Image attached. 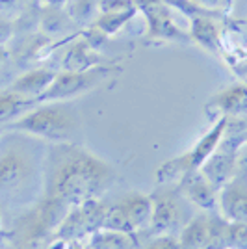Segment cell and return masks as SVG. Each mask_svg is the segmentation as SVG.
<instances>
[{"label":"cell","mask_w":247,"mask_h":249,"mask_svg":"<svg viewBox=\"0 0 247 249\" xmlns=\"http://www.w3.org/2000/svg\"><path fill=\"white\" fill-rule=\"evenodd\" d=\"M115 173L99 156L74 143H60L52 155L47 180V197L65 207L99 197L113 182Z\"/></svg>","instance_id":"obj_1"},{"label":"cell","mask_w":247,"mask_h":249,"mask_svg":"<svg viewBox=\"0 0 247 249\" xmlns=\"http://www.w3.org/2000/svg\"><path fill=\"white\" fill-rule=\"evenodd\" d=\"M4 130L34 136L52 143H72L80 130L78 115L67 101L62 103H41L32 108L19 119L10 123Z\"/></svg>","instance_id":"obj_2"},{"label":"cell","mask_w":247,"mask_h":249,"mask_svg":"<svg viewBox=\"0 0 247 249\" xmlns=\"http://www.w3.org/2000/svg\"><path fill=\"white\" fill-rule=\"evenodd\" d=\"M37 162L21 138L0 149V201H19L35 188Z\"/></svg>","instance_id":"obj_3"},{"label":"cell","mask_w":247,"mask_h":249,"mask_svg":"<svg viewBox=\"0 0 247 249\" xmlns=\"http://www.w3.org/2000/svg\"><path fill=\"white\" fill-rule=\"evenodd\" d=\"M227 126H229V117H219L217 123L188 153L164 162L160 166V169L156 171V178L160 182H178L188 173L201 169V166L208 160V156L212 155L216 151V147L219 145Z\"/></svg>","instance_id":"obj_4"},{"label":"cell","mask_w":247,"mask_h":249,"mask_svg":"<svg viewBox=\"0 0 247 249\" xmlns=\"http://www.w3.org/2000/svg\"><path fill=\"white\" fill-rule=\"evenodd\" d=\"M113 74V67L110 65H99L88 71H62L56 73L52 84L45 89V93L37 97L35 104L41 103H62L71 101L74 97L91 91L106 78Z\"/></svg>","instance_id":"obj_5"},{"label":"cell","mask_w":247,"mask_h":249,"mask_svg":"<svg viewBox=\"0 0 247 249\" xmlns=\"http://www.w3.org/2000/svg\"><path fill=\"white\" fill-rule=\"evenodd\" d=\"M229 229L230 221L225 218L197 214L182 227L178 246L180 249H225L229 248Z\"/></svg>","instance_id":"obj_6"},{"label":"cell","mask_w":247,"mask_h":249,"mask_svg":"<svg viewBox=\"0 0 247 249\" xmlns=\"http://www.w3.org/2000/svg\"><path fill=\"white\" fill-rule=\"evenodd\" d=\"M104 212H106V205L103 201H99V197L88 199L80 205H74L60 221L54 234L58 240L69 242V244L76 240H86L95 231L103 227Z\"/></svg>","instance_id":"obj_7"},{"label":"cell","mask_w":247,"mask_h":249,"mask_svg":"<svg viewBox=\"0 0 247 249\" xmlns=\"http://www.w3.org/2000/svg\"><path fill=\"white\" fill-rule=\"evenodd\" d=\"M138 11H141L147 21V34L155 41L192 43L190 32L180 30L173 21L171 6L164 0H136Z\"/></svg>","instance_id":"obj_8"},{"label":"cell","mask_w":247,"mask_h":249,"mask_svg":"<svg viewBox=\"0 0 247 249\" xmlns=\"http://www.w3.org/2000/svg\"><path fill=\"white\" fill-rule=\"evenodd\" d=\"M217 208L230 223H247V167H238L234 175L219 188Z\"/></svg>","instance_id":"obj_9"},{"label":"cell","mask_w":247,"mask_h":249,"mask_svg":"<svg viewBox=\"0 0 247 249\" xmlns=\"http://www.w3.org/2000/svg\"><path fill=\"white\" fill-rule=\"evenodd\" d=\"M240 147L238 140H225L221 138L216 151L208 156L205 164L201 166V173L219 190L236 171V149Z\"/></svg>","instance_id":"obj_10"},{"label":"cell","mask_w":247,"mask_h":249,"mask_svg":"<svg viewBox=\"0 0 247 249\" xmlns=\"http://www.w3.org/2000/svg\"><path fill=\"white\" fill-rule=\"evenodd\" d=\"M153 197V218L149 231L155 232L156 236L160 234H171L178 225L182 218V208L178 205L176 197L169 194H156Z\"/></svg>","instance_id":"obj_11"},{"label":"cell","mask_w":247,"mask_h":249,"mask_svg":"<svg viewBox=\"0 0 247 249\" xmlns=\"http://www.w3.org/2000/svg\"><path fill=\"white\" fill-rule=\"evenodd\" d=\"M178 188L184 192V196L192 203L206 212L217 210V188L206 178L199 169L192 171L178 180Z\"/></svg>","instance_id":"obj_12"},{"label":"cell","mask_w":247,"mask_h":249,"mask_svg":"<svg viewBox=\"0 0 247 249\" xmlns=\"http://www.w3.org/2000/svg\"><path fill=\"white\" fill-rule=\"evenodd\" d=\"M190 36L192 41L201 45L205 51L212 54L221 52V37H219V28L212 15H195L190 17Z\"/></svg>","instance_id":"obj_13"},{"label":"cell","mask_w":247,"mask_h":249,"mask_svg":"<svg viewBox=\"0 0 247 249\" xmlns=\"http://www.w3.org/2000/svg\"><path fill=\"white\" fill-rule=\"evenodd\" d=\"M54 76H56V73L51 71V69H34V71L21 74L15 82L11 84L10 91L22 95V97H26V99L35 103L37 97L45 93V89L52 84Z\"/></svg>","instance_id":"obj_14"},{"label":"cell","mask_w":247,"mask_h":249,"mask_svg":"<svg viewBox=\"0 0 247 249\" xmlns=\"http://www.w3.org/2000/svg\"><path fill=\"white\" fill-rule=\"evenodd\" d=\"M121 205L124 207L130 223L134 227L136 232L145 231L151 225V218H153V197L147 194H126L121 199Z\"/></svg>","instance_id":"obj_15"},{"label":"cell","mask_w":247,"mask_h":249,"mask_svg":"<svg viewBox=\"0 0 247 249\" xmlns=\"http://www.w3.org/2000/svg\"><path fill=\"white\" fill-rule=\"evenodd\" d=\"M217 112H221V117H240L247 114V86L236 84L223 89L219 95L214 97V101L210 103Z\"/></svg>","instance_id":"obj_16"},{"label":"cell","mask_w":247,"mask_h":249,"mask_svg":"<svg viewBox=\"0 0 247 249\" xmlns=\"http://www.w3.org/2000/svg\"><path fill=\"white\" fill-rule=\"evenodd\" d=\"M99 65H106V62L97 52H93L91 45L86 39L72 43L63 58V71H88Z\"/></svg>","instance_id":"obj_17"},{"label":"cell","mask_w":247,"mask_h":249,"mask_svg":"<svg viewBox=\"0 0 247 249\" xmlns=\"http://www.w3.org/2000/svg\"><path fill=\"white\" fill-rule=\"evenodd\" d=\"M86 240L91 249H138L136 234H128V232L99 229Z\"/></svg>","instance_id":"obj_18"},{"label":"cell","mask_w":247,"mask_h":249,"mask_svg":"<svg viewBox=\"0 0 247 249\" xmlns=\"http://www.w3.org/2000/svg\"><path fill=\"white\" fill-rule=\"evenodd\" d=\"M34 106H35L34 101L22 97V95L13 93L10 89L6 93H2L0 95V130H4L8 124L19 119Z\"/></svg>","instance_id":"obj_19"},{"label":"cell","mask_w":247,"mask_h":249,"mask_svg":"<svg viewBox=\"0 0 247 249\" xmlns=\"http://www.w3.org/2000/svg\"><path fill=\"white\" fill-rule=\"evenodd\" d=\"M136 13H138V8L115 11V13H99L97 19L93 21V26L101 32L103 36H115L126 22L134 17Z\"/></svg>","instance_id":"obj_20"},{"label":"cell","mask_w":247,"mask_h":249,"mask_svg":"<svg viewBox=\"0 0 247 249\" xmlns=\"http://www.w3.org/2000/svg\"><path fill=\"white\" fill-rule=\"evenodd\" d=\"M101 229L136 234L134 227H132V223H130V218H128L124 207L121 205V201L112 205V207H106V212H104V218H103V227Z\"/></svg>","instance_id":"obj_21"},{"label":"cell","mask_w":247,"mask_h":249,"mask_svg":"<svg viewBox=\"0 0 247 249\" xmlns=\"http://www.w3.org/2000/svg\"><path fill=\"white\" fill-rule=\"evenodd\" d=\"M71 2V17L80 24H89L99 15L101 0H69Z\"/></svg>","instance_id":"obj_22"},{"label":"cell","mask_w":247,"mask_h":249,"mask_svg":"<svg viewBox=\"0 0 247 249\" xmlns=\"http://www.w3.org/2000/svg\"><path fill=\"white\" fill-rule=\"evenodd\" d=\"M229 248L247 249V223H230V229H229Z\"/></svg>","instance_id":"obj_23"},{"label":"cell","mask_w":247,"mask_h":249,"mask_svg":"<svg viewBox=\"0 0 247 249\" xmlns=\"http://www.w3.org/2000/svg\"><path fill=\"white\" fill-rule=\"evenodd\" d=\"M138 8L136 0H101L99 2V13H115V11H124Z\"/></svg>","instance_id":"obj_24"},{"label":"cell","mask_w":247,"mask_h":249,"mask_svg":"<svg viewBox=\"0 0 247 249\" xmlns=\"http://www.w3.org/2000/svg\"><path fill=\"white\" fill-rule=\"evenodd\" d=\"M143 249H180V246H178V238H175L173 234H160Z\"/></svg>","instance_id":"obj_25"},{"label":"cell","mask_w":247,"mask_h":249,"mask_svg":"<svg viewBox=\"0 0 247 249\" xmlns=\"http://www.w3.org/2000/svg\"><path fill=\"white\" fill-rule=\"evenodd\" d=\"M13 36V24L8 19L0 17V47H4Z\"/></svg>","instance_id":"obj_26"},{"label":"cell","mask_w":247,"mask_h":249,"mask_svg":"<svg viewBox=\"0 0 247 249\" xmlns=\"http://www.w3.org/2000/svg\"><path fill=\"white\" fill-rule=\"evenodd\" d=\"M192 2H195L197 6H201V8H205V10L214 11V8L221 6V2H223V0H192Z\"/></svg>","instance_id":"obj_27"},{"label":"cell","mask_w":247,"mask_h":249,"mask_svg":"<svg viewBox=\"0 0 247 249\" xmlns=\"http://www.w3.org/2000/svg\"><path fill=\"white\" fill-rule=\"evenodd\" d=\"M26 0H0V8L4 10H11V8H19Z\"/></svg>","instance_id":"obj_28"},{"label":"cell","mask_w":247,"mask_h":249,"mask_svg":"<svg viewBox=\"0 0 247 249\" xmlns=\"http://www.w3.org/2000/svg\"><path fill=\"white\" fill-rule=\"evenodd\" d=\"M51 4H63V2H67V0H49Z\"/></svg>","instance_id":"obj_29"},{"label":"cell","mask_w":247,"mask_h":249,"mask_svg":"<svg viewBox=\"0 0 247 249\" xmlns=\"http://www.w3.org/2000/svg\"><path fill=\"white\" fill-rule=\"evenodd\" d=\"M0 134H2V130H0Z\"/></svg>","instance_id":"obj_30"}]
</instances>
